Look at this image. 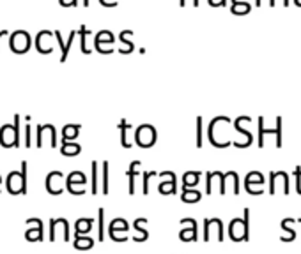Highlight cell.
<instances>
[{
	"label": "cell",
	"instance_id": "6da1fadb",
	"mask_svg": "<svg viewBox=\"0 0 301 254\" xmlns=\"http://www.w3.org/2000/svg\"><path fill=\"white\" fill-rule=\"evenodd\" d=\"M20 115H14V124H4L0 127V145L4 149L20 147Z\"/></svg>",
	"mask_w": 301,
	"mask_h": 254
},
{
	"label": "cell",
	"instance_id": "7a4b0ae2",
	"mask_svg": "<svg viewBox=\"0 0 301 254\" xmlns=\"http://www.w3.org/2000/svg\"><path fill=\"white\" fill-rule=\"evenodd\" d=\"M9 48L12 53L16 55H23L30 50V36L27 30H14V32L9 36Z\"/></svg>",
	"mask_w": 301,
	"mask_h": 254
},
{
	"label": "cell",
	"instance_id": "3957f363",
	"mask_svg": "<svg viewBox=\"0 0 301 254\" xmlns=\"http://www.w3.org/2000/svg\"><path fill=\"white\" fill-rule=\"evenodd\" d=\"M213 231H216V242H224L225 240V226H224V221H222V219H218V217L204 219L202 242H209V240H211Z\"/></svg>",
	"mask_w": 301,
	"mask_h": 254
},
{
	"label": "cell",
	"instance_id": "277c9868",
	"mask_svg": "<svg viewBox=\"0 0 301 254\" xmlns=\"http://www.w3.org/2000/svg\"><path fill=\"white\" fill-rule=\"evenodd\" d=\"M130 231V222L126 221V219H122V217H117L114 219V221L110 222V226H108V237L114 240V242L117 244H122V242H126L128 237L126 233Z\"/></svg>",
	"mask_w": 301,
	"mask_h": 254
},
{
	"label": "cell",
	"instance_id": "5b68a950",
	"mask_svg": "<svg viewBox=\"0 0 301 254\" xmlns=\"http://www.w3.org/2000/svg\"><path fill=\"white\" fill-rule=\"evenodd\" d=\"M244 189L252 196H261L264 194V175L261 171H250L244 177Z\"/></svg>",
	"mask_w": 301,
	"mask_h": 254
},
{
	"label": "cell",
	"instance_id": "8992f818",
	"mask_svg": "<svg viewBox=\"0 0 301 254\" xmlns=\"http://www.w3.org/2000/svg\"><path fill=\"white\" fill-rule=\"evenodd\" d=\"M85 184H87V177L81 171H73V173L68 175L66 178V189L70 191L75 196H81L85 194Z\"/></svg>",
	"mask_w": 301,
	"mask_h": 254
},
{
	"label": "cell",
	"instance_id": "52a82bcc",
	"mask_svg": "<svg viewBox=\"0 0 301 254\" xmlns=\"http://www.w3.org/2000/svg\"><path fill=\"white\" fill-rule=\"evenodd\" d=\"M135 140L142 149H149L156 143V129L150 124H142L135 133Z\"/></svg>",
	"mask_w": 301,
	"mask_h": 254
},
{
	"label": "cell",
	"instance_id": "ba28073f",
	"mask_svg": "<svg viewBox=\"0 0 301 254\" xmlns=\"http://www.w3.org/2000/svg\"><path fill=\"white\" fill-rule=\"evenodd\" d=\"M181 224L186 226L179 231V240L181 242H197L199 240V228H197V221L195 219L184 217L181 219Z\"/></svg>",
	"mask_w": 301,
	"mask_h": 254
},
{
	"label": "cell",
	"instance_id": "9c48e42d",
	"mask_svg": "<svg viewBox=\"0 0 301 254\" xmlns=\"http://www.w3.org/2000/svg\"><path fill=\"white\" fill-rule=\"evenodd\" d=\"M25 224L29 226V230L25 231V238L29 240V242H43V238H45V233H43V221L41 219H27Z\"/></svg>",
	"mask_w": 301,
	"mask_h": 254
},
{
	"label": "cell",
	"instance_id": "30bf717a",
	"mask_svg": "<svg viewBox=\"0 0 301 254\" xmlns=\"http://www.w3.org/2000/svg\"><path fill=\"white\" fill-rule=\"evenodd\" d=\"M278 184H282L284 194L287 196L291 193V184H289V175L285 173V171H273L269 175V194H277Z\"/></svg>",
	"mask_w": 301,
	"mask_h": 254
},
{
	"label": "cell",
	"instance_id": "8fae6325",
	"mask_svg": "<svg viewBox=\"0 0 301 254\" xmlns=\"http://www.w3.org/2000/svg\"><path fill=\"white\" fill-rule=\"evenodd\" d=\"M228 238L232 242H248L246 238V231H244V221L239 217L232 219L228 222Z\"/></svg>",
	"mask_w": 301,
	"mask_h": 254
},
{
	"label": "cell",
	"instance_id": "7c38bea8",
	"mask_svg": "<svg viewBox=\"0 0 301 254\" xmlns=\"http://www.w3.org/2000/svg\"><path fill=\"white\" fill-rule=\"evenodd\" d=\"M57 228H62V238L64 242H70L71 233H70V222L68 219H50V242H55L57 238Z\"/></svg>",
	"mask_w": 301,
	"mask_h": 254
},
{
	"label": "cell",
	"instance_id": "4fadbf2b",
	"mask_svg": "<svg viewBox=\"0 0 301 254\" xmlns=\"http://www.w3.org/2000/svg\"><path fill=\"white\" fill-rule=\"evenodd\" d=\"M158 177H167L168 180L161 182L158 186V193L163 196H168V194H177V177H175L174 171H161L158 173Z\"/></svg>",
	"mask_w": 301,
	"mask_h": 254
},
{
	"label": "cell",
	"instance_id": "5bb4252c",
	"mask_svg": "<svg viewBox=\"0 0 301 254\" xmlns=\"http://www.w3.org/2000/svg\"><path fill=\"white\" fill-rule=\"evenodd\" d=\"M62 180H64V173L62 171H52L46 175V191L53 196L62 194L64 187H62Z\"/></svg>",
	"mask_w": 301,
	"mask_h": 254
},
{
	"label": "cell",
	"instance_id": "9a60e30c",
	"mask_svg": "<svg viewBox=\"0 0 301 254\" xmlns=\"http://www.w3.org/2000/svg\"><path fill=\"white\" fill-rule=\"evenodd\" d=\"M52 36L53 32L52 30H41L36 37V48L39 53L43 55H50L53 51V46H52Z\"/></svg>",
	"mask_w": 301,
	"mask_h": 254
},
{
	"label": "cell",
	"instance_id": "2e32d148",
	"mask_svg": "<svg viewBox=\"0 0 301 254\" xmlns=\"http://www.w3.org/2000/svg\"><path fill=\"white\" fill-rule=\"evenodd\" d=\"M5 189L11 194H25V187H23V180H21V173L20 171H11L7 175V182H5Z\"/></svg>",
	"mask_w": 301,
	"mask_h": 254
},
{
	"label": "cell",
	"instance_id": "e0dca14e",
	"mask_svg": "<svg viewBox=\"0 0 301 254\" xmlns=\"http://www.w3.org/2000/svg\"><path fill=\"white\" fill-rule=\"evenodd\" d=\"M296 219L294 217H287L282 221V230H284V235L280 237V240L284 244H289V242H294L296 240V230H294V224H296Z\"/></svg>",
	"mask_w": 301,
	"mask_h": 254
},
{
	"label": "cell",
	"instance_id": "ac0fdd59",
	"mask_svg": "<svg viewBox=\"0 0 301 254\" xmlns=\"http://www.w3.org/2000/svg\"><path fill=\"white\" fill-rule=\"evenodd\" d=\"M140 168H142V162L133 161L130 164V169H128V180H130V184H128V191H130V194H135V178L139 177Z\"/></svg>",
	"mask_w": 301,
	"mask_h": 254
},
{
	"label": "cell",
	"instance_id": "d6986e66",
	"mask_svg": "<svg viewBox=\"0 0 301 254\" xmlns=\"http://www.w3.org/2000/svg\"><path fill=\"white\" fill-rule=\"evenodd\" d=\"M146 222H147L146 217H139L137 221L133 222V228L139 231V235H135V237H133V242L140 244V242H146L147 238H149V233H147V230L142 226V224H146Z\"/></svg>",
	"mask_w": 301,
	"mask_h": 254
},
{
	"label": "cell",
	"instance_id": "ffe728a7",
	"mask_svg": "<svg viewBox=\"0 0 301 254\" xmlns=\"http://www.w3.org/2000/svg\"><path fill=\"white\" fill-rule=\"evenodd\" d=\"M200 182V171H186L183 177V191L195 189Z\"/></svg>",
	"mask_w": 301,
	"mask_h": 254
},
{
	"label": "cell",
	"instance_id": "44dd1931",
	"mask_svg": "<svg viewBox=\"0 0 301 254\" xmlns=\"http://www.w3.org/2000/svg\"><path fill=\"white\" fill-rule=\"evenodd\" d=\"M61 152L66 157H75V155H78L81 152V147L78 143H75V141H62Z\"/></svg>",
	"mask_w": 301,
	"mask_h": 254
},
{
	"label": "cell",
	"instance_id": "7402d4cb",
	"mask_svg": "<svg viewBox=\"0 0 301 254\" xmlns=\"http://www.w3.org/2000/svg\"><path fill=\"white\" fill-rule=\"evenodd\" d=\"M73 246H75V249H78V251H89L94 247V238L83 237V235H75Z\"/></svg>",
	"mask_w": 301,
	"mask_h": 254
},
{
	"label": "cell",
	"instance_id": "603a6c76",
	"mask_svg": "<svg viewBox=\"0 0 301 254\" xmlns=\"http://www.w3.org/2000/svg\"><path fill=\"white\" fill-rule=\"evenodd\" d=\"M204 194L197 189H184L181 191V202L183 203H199Z\"/></svg>",
	"mask_w": 301,
	"mask_h": 254
},
{
	"label": "cell",
	"instance_id": "cb8c5ba5",
	"mask_svg": "<svg viewBox=\"0 0 301 254\" xmlns=\"http://www.w3.org/2000/svg\"><path fill=\"white\" fill-rule=\"evenodd\" d=\"M92 228H94V219H78L75 222V235L89 233Z\"/></svg>",
	"mask_w": 301,
	"mask_h": 254
},
{
	"label": "cell",
	"instance_id": "d4e9b609",
	"mask_svg": "<svg viewBox=\"0 0 301 254\" xmlns=\"http://www.w3.org/2000/svg\"><path fill=\"white\" fill-rule=\"evenodd\" d=\"M98 162L92 161V164H90V193L96 196V194L99 193V180H98Z\"/></svg>",
	"mask_w": 301,
	"mask_h": 254
},
{
	"label": "cell",
	"instance_id": "484cf974",
	"mask_svg": "<svg viewBox=\"0 0 301 254\" xmlns=\"http://www.w3.org/2000/svg\"><path fill=\"white\" fill-rule=\"evenodd\" d=\"M80 133V125L78 124H68L62 129V141H73Z\"/></svg>",
	"mask_w": 301,
	"mask_h": 254
},
{
	"label": "cell",
	"instance_id": "4316f807",
	"mask_svg": "<svg viewBox=\"0 0 301 254\" xmlns=\"http://www.w3.org/2000/svg\"><path fill=\"white\" fill-rule=\"evenodd\" d=\"M101 193L108 194L110 193V184H108V161H103L101 164Z\"/></svg>",
	"mask_w": 301,
	"mask_h": 254
},
{
	"label": "cell",
	"instance_id": "83f0119b",
	"mask_svg": "<svg viewBox=\"0 0 301 254\" xmlns=\"http://www.w3.org/2000/svg\"><path fill=\"white\" fill-rule=\"evenodd\" d=\"M105 240V208L98 210V242Z\"/></svg>",
	"mask_w": 301,
	"mask_h": 254
},
{
	"label": "cell",
	"instance_id": "f1b7e54d",
	"mask_svg": "<svg viewBox=\"0 0 301 254\" xmlns=\"http://www.w3.org/2000/svg\"><path fill=\"white\" fill-rule=\"evenodd\" d=\"M152 177H158V171H144L142 173V193L149 194V180Z\"/></svg>",
	"mask_w": 301,
	"mask_h": 254
},
{
	"label": "cell",
	"instance_id": "f546056e",
	"mask_svg": "<svg viewBox=\"0 0 301 254\" xmlns=\"http://www.w3.org/2000/svg\"><path fill=\"white\" fill-rule=\"evenodd\" d=\"M119 127H121V140H122V147L124 149H131V143L128 141V136H126V133H128V129H130L131 125H128V122L126 120H122L121 124H119Z\"/></svg>",
	"mask_w": 301,
	"mask_h": 254
},
{
	"label": "cell",
	"instance_id": "4dcf8cb0",
	"mask_svg": "<svg viewBox=\"0 0 301 254\" xmlns=\"http://www.w3.org/2000/svg\"><path fill=\"white\" fill-rule=\"evenodd\" d=\"M202 147V118H197V149Z\"/></svg>",
	"mask_w": 301,
	"mask_h": 254
},
{
	"label": "cell",
	"instance_id": "1f68e13d",
	"mask_svg": "<svg viewBox=\"0 0 301 254\" xmlns=\"http://www.w3.org/2000/svg\"><path fill=\"white\" fill-rule=\"evenodd\" d=\"M80 34H81V51L90 53V50H87V46H85V36L89 34V30H87L85 25H81V27H80Z\"/></svg>",
	"mask_w": 301,
	"mask_h": 254
},
{
	"label": "cell",
	"instance_id": "d6a6232c",
	"mask_svg": "<svg viewBox=\"0 0 301 254\" xmlns=\"http://www.w3.org/2000/svg\"><path fill=\"white\" fill-rule=\"evenodd\" d=\"M213 171H209V173H206V194L208 196H211L213 194Z\"/></svg>",
	"mask_w": 301,
	"mask_h": 254
},
{
	"label": "cell",
	"instance_id": "836d02e7",
	"mask_svg": "<svg viewBox=\"0 0 301 254\" xmlns=\"http://www.w3.org/2000/svg\"><path fill=\"white\" fill-rule=\"evenodd\" d=\"M294 177H296V193L301 196V166L294 168Z\"/></svg>",
	"mask_w": 301,
	"mask_h": 254
},
{
	"label": "cell",
	"instance_id": "e575fe53",
	"mask_svg": "<svg viewBox=\"0 0 301 254\" xmlns=\"http://www.w3.org/2000/svg\"><path fill=\"white\" fill-rule=\"evenodd\" d=\"M275 131H277V147L280 149L282 147V118L280 117L277 118V127H275Z\"/></svg>",
	"mask_w": 301,
	"mask_h": 254
},
{
	"label": "cell",
	"instance_id": "d590c367",
	"mask_svg": "<svg viewBox=\"0 0 301 254\" xmlns=\"http://www.w3.org/2000/svg\"><path fill=\"white\" fill-rule=\"evenodd\" d=\"M30 125H25V147L27 149H30V145H32V141H30Z\"/></svg>",
	"mask_w": 301,
	"mask_h": 254
},
{
	"label": "cell",
	"instance_id": "8d00e7d4",
	"mask_svg": "<svg viewBox=\"0 0 301 254\" xmlns=\"http://www.w3.org/2000/svg\"><path fill=\"white\" fill-rule=\"evenodd\" d=\"M4 36H9V30L7 28H0V39H2Z\"/></svg>",
	"mask_w": 301,
	"mask_h": 254
},
{
	"label": "cell",
	"instance_id": "74e56055",
	"mask_svg": "<svg viewBox=\"0 0 301 254\" xmlns=\"http://www.w3.org/2000/svg\"><path fill=\"white\" fill-rule=\"evenodd\" d=\"M0 184H2V177H0ZM0 191H2V189H0Z\"/></svg>",
	"mask_w": 301,
	"mask_h": 254
},
{
	"label": "cell",
	"instance_id": "f35d334b",
	"mask_svg": "<svg viewBox=\"0 0 301 254\" xmlns=\"http://www.w3.org/2000/svg\"><path fill=\"white\" fill-rule=\"evenodd\" d=\"M300 224H301V215H300Z\"/></svg>",
	"mask_w": 301,
	"mask_h": 254
}]
</instances>
